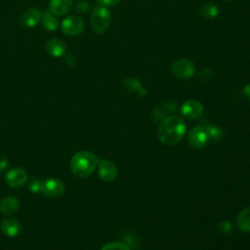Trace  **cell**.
<instances>
[{"instance_id": "cb8c5ba5", "label": "cell", "mask_w": 250, "mask_h": 250, "mask_svg": "<svg viewBox=\"0 0 250 250\" xmlns=\"http://www.w3.org/2000/svg\"><path fill=\"white\" fill-rule=\"evenodd\" d=\"M213 76V72L211 69H203L202 70L201 74H200V78L202 79L204 78V80H207V79H210Z\"/></svg>"}, {"instance_id": "8fae6325", "label": "cell", "mask_w": 250, "mask_h": 250, "mask_svg": "<svg viewBox=\"0 0 250 250\" xmlns=\"http://www.w3.org/2000/svg\"><path fill=\"white\" fill-rule=\"evenodd\" d=\"M0 228H1L2 233L9 237H15V236L19 235V234L21 233V230H22L20 222L14 218L4 219L1 222Z\"/></svg>"}, {"instance_id": "83f0119b", "label": "cell", "mask_w": 250, "mask_h": 250, "mask_svg": "<svg viewBox=\"0 0 250 250\" xmlns=\"http://www.w3.org/2000/svg\"><path fill=\"white\" fill-rule=\"evenodd\" d=\"M243 94L246 97V99L250 102V84H247L243 88Z\"/></svg>"}, {"instance_id": "9a60e30c", "label": "cell", "mask_w": 250, "mask_h": 250, "mask_svg": "<svg viewBox=\"0 0 250 250\" xmlns=\"http://www.w3.org/2000/svg\"><path fill=\"white\" fill-rule=\"evenodd\" d=\"M20 202L15 197H7L0 202V212L5 215H11L20 208Z\"/></svg>"}, {"instance_id": "ffe728a7", "label": "cell", "mask_w": 250, "mask_h": 250, "mask_svg": "<svg viewBox=\"0 0 250 250\" xmlns=\"http://www.w3.org/2000/svg\"><path fill=\"white\" fill-rule=\"evenodd\" d=\"M101 250H130V248L127 244H125L123 242L114 241L105 244Z\"/></svg>"}, {"instance_id": "e0dca14e", "label": "cell", "mask_w": 250, "mask_h": 250, "mask_svg": "<svg viewBox=\"0 0 250 250\" xmlns=\"http://www.w3.org/2000/svg\"><path fill=\"white\" fill-rule=\"evenodd\" d=\"M124 86L130 92H137L141 96H146V90L143 88L141 82L135 78H127L124 80Z\"/></svg>"}, {"instance_id": "484cf974", "label": "cell", "mask_w": 250, "mask_h": 250, "mask_svg": "<svg viewBox=\"0 0 250 250\" xmlns=\"http://www.w3.org/2000/svg\"><path fill=\"white\" fill-rule=\"evenodd\" d=\"M121 0H99V2L103 4V6H115Z\"/></svg>"}, {"instance_id": "ac0fdd59", "label": "cell", "mask_w": 250, "mask_h": 250, "mask_svg": "<svg viewBox=\"0 0 250 250\" xmlns=\"http://www.w3.org/2000/svg\"><path fill=\"white\" fill-rule=\"evenodd\" d=\"M42 25L45 30L52 31L58 29L59 22L54 14H52L50 11H46L42 15Z\"/></svg>"}, {"instance_id": "7a4b0ae2", "label": "cell", "mask_w": 250, "mask_h": 250, "mask_svg": "<svg viewBox=\"0 0 250 250\" xmlns=\"http://www.w3.org/2000/svg\"><path fill=\"white\" fill-rule=\"evenodd\" d=\"M98 163L99 159L94 154L81 151L73 156L71 160V169L76 176L87 178L94 172Z\"/></svg>"}, {"instance_id": "603a6c76", "label": "cell", "mask_w": 250, "mask_h": 250, "mask_svg": "<svg viewBox=\"0 0 250 250\" xmlns=\"http://www.w3.org/2000/svg\"><path fill=\"white\" fill-rule=\"evenodd\" d=\"M41 183L42 181L38 180V179H33L31 180V182L29 185V190L31 193L32 194H37L40 192L41 189Z\"/></svg>"}, {"instance_id": "f1b7e54d", "label": "cell", "mask_w": 250, "mask_h": 250, "mask_svg": "<svg viewBox=\"0 0 250 250\" xmlns=\"http://www.w3.org/2000/svg\"><path fill=\"white\" fill-rule=\"evenodd\" d=\"M227 1H232V0H227Z\"/></svg>"}, {"instance_id": "9c48e42d", "label": "cell", "mask_w": 250, "mask_h": 250, "mask_svg": "<svg viewBox=\"0 0 250 250\" xmlns=\"http://www.w3.org/2000/svg\"><path fill=\"white\" fill-rule=\"evenodd\" d=\"M29 175L26 170L17 167L10 169L5 176V181L7 185L11 188H20L24 186L28 181Z\"/></svg>"}, {"instance_id": "d6986e66", "label": "cell", "mask_w": 250, "mask_h": 250, "mask_svg": "<svg viewBox=\"0 0 250 250\" xmlns=\"http://www.w3.org/2000/svg\"><path fill=\"white\" fill-rule=\"evenodd\" d=\"M200 12H201V15L205 19H214V18L218 17L220 10L217 5L207 3L201 7Z\"/></svg>"}, {"instance_id": "d4e9b609", "label": "cell", "mask_w": 250, "mask_h": 250, "mask_svg": "<svg viewBox=\"0 0 250 250\" xmlns=\"http://www.w3.org/2000/svg\"><path fill=\"white\" fill-rule=\"evenodd\" d=\"M65 61L69 67H74L77 65V58L74 54H69L65 57Z\"/></svg>"}, {"instance_id": "ba28073f", "label": "cell", "mask_w": 250, "mask_h": 250, "mask_svg": "<svg viewBox=\"0 0 250 250\" xmlns=\"http://www.w3.org/2000/svg\"><path fill=\"white\" fill-rule=\"evenodd\" d=\"M181 113L187 119L200 118L203 113V106L196 100L186 101L181 107Z\"/></svg>"}, {"instance_id": "8992f818", "label": "cell", "mask_w": 250, "mask_h": 250, "mask_svg": "<svg viewBox=\"0 0 250 250\" xmlns=\"http://www.w3.org/2000/svg\"><path fill=\"white\" fill-rule=\"evenodd\" d=\"M209 138L207 129L202 126L194 127L188 134V142L190 146L198 150L205 148L209 142Z\"/></svg>"}, {"instance_id": "52a82bcc", "label": "cell", "mask_w": 250, "mask_h": 250, "mask_svg": "<svg viewBox=\"0 0 250 250\" xmlns=\"http://www.w3.org/2000/svg\"><path fill=\"white\" fill-rule=\"evenodd\" d=\"M84 22L78 16H69L62 23V31L67 35L77 36L83 32Z\"/></svg>"}, {"instance_id": "7c38bea8", "label": "cell", "mask_w": 250, "mask_h": 250, "mask_svg": "<svg viewBox=\"0 0 250 250\" xmlns=\"http://www.w3.org/2000/svg\"><path fill=\"white\" fill-rule=\"evenodd\" d=\"M73 5V0H51L50 12L55 16H62L69 13Z\"/></svg>"}, {"instance_id": "3957f363", "label": "cell", "mask_w": 250, "mask_h": 250, "mask_svg": "<svg viewBox=\"0 0 250 250\" xmlns=\"http://www.w3.org/2000/svg\"><path fill=\"white\" fill-rule=\"evenodd\" d=\"M90 21L95 32L104 33L109 29L111 22L110 12L106 8V6H98L92 11Z\"/></svg>"}, {"instance_id": "277c9868", "label": "cell", "mask_w": 250, "mask_h": 250, "mask_svg": "<svg viewBox=\"0 0 250 250\" xmlns=\"http://www.w3.org/2000/svg\"><path fill=\"white\" fill-rule=\"evenodd\" d=\"M65 184L61 180L56 178H49L42 181L40 193L48 199H57L65 193Z\"/></svg>"}, {"instance_id": "4316f807", "label": "cell", "mask_w": 250, "mask_h": 250, "mask_svg": "<svg viewBox=\"0 0 250 250\" xmlns=\"http://www.w3.org/2000/svg\"><path fill=\"white\" fill-rule=\"evenodd\" d=\"M7 166H8V158L3 156H0V172L5 170Z\"/></svg>"}, {"instance_id": "30bf717a", "label": "cell", "mask_w": 250, "mask_h": 250, "mask_svg": "<svg viewBox=\"0 0 250 250\" xmlns=\"http://www.w3.org/2000/svg\"><path fill=\"white\" fill-rule=\"evenodd\" d=\"M99 169H98V174L99 177L104 181V182H111L113 181L116 176H117V168L116 165L109 160V159H103L99 161L98 163Z\"/></svg>"}, {"instance_id": "2e32d148", "label": "cell", "mask_w": 250, "mask_h": 250, "mask_svg": "<svg viewBox=\"0 0 250 250\" xmlns=\"http://www.w3.org/2000/svg\"><path fill=\"white\" fill-rule=\"evenodd\" d=\"M236 224L241 232L250 233V207L239 212L236 217Z\"/></svg>"}, {"instance_id": "5bb4252c", "label": "cell", "mask_w": 250, "mask_h": 250, "mask_svg": "<svg viewBox=\"0 0 250 250\" xmlns=\"http://www.w3.org/2000/svg\"><path fill=\"white\" fill-rule=\"evenodd\" d=\"M46 50L51 56L59 58V57H62V55H65L66 44L64 41L59 38H53L47 42Z\"/></svg>"}, {"instance_id": "4fadbf2b", "label": "cell", "mask_w": 250, "mask_h": 250, "mask_svg": "<svg viewBox=\"0 0 250 250\" xmlns=\"http://www.w3.org/2000/svg\"><path fill=\"white\" fill-rule=\"evenodd\" d=\"M42 19V13L36 8H30L24 12L21 23L26 28H33L35 27L40 20Z\"/></svg>"}, {"instance_id": "5b68a950", "label": "cell", "mask_w": 250, "mask_h": 250, "mask_svg": "<svg viewBox=\"0 0 250 250\" xmlns=\"http://www.w3.org/2000/svg\"><path fill=\"white\" fill-rule=\"evenodd\" d=\"M195 64L188 59L177 60L171 67L172 75L179 79L190 78L195 75Z\"/></svg>"}, {"instance_id": "7402d4cb", "label": "cell", "mask_w": 250, "mask_h": 250, "mask_svg": "<svg viewBox=\"0 0 250 250\" xmlns=\"http://www.w3.org/2000/svg\"><path fill=\"white\" fill-rule=\"evenodd\" d=\"M90 8V4L86 0H79L78 1V3L76 4V11L80 13V14H84L86 13Z\"/></svg>"}, {"instance_id": "44dd1931", "label": "cell", "mask_w": 250, "mask_h": 250, "mask_svg": "<svg viewBox=\"0 0 250 250\" xmlns=\"http://www.w3.org/2000/svg\"><path fill=\"white\" fill-rule=\"evenodd\" d=\"M207 131H208L209 137H211L214 140L221 139V137L223 135V132L220 128H218L216 126H212V125H209L208 128H207Z\"/></svg>"}, {"instance_id": "6da1fadb", "label": "cell", "mask_w": 250, "mask_h": 250, "mask_svg": "<svg viewBox=\"0 0 250 250\" xmlns=\"http://www.w3.org/2000/svg\"><path fill=\"white\" fill-rule=\"evenodd\" d=\"M186 129V123L180 116L171 115L164 118L158 125L157 136L162 144L174 146L182 141Z\"/></svg>"}]
</instances>
